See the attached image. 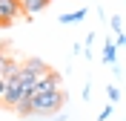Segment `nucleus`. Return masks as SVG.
<instances>
[{
	"instance_id": "f03ea898",
	"label": "nucleus",
	"mask_w": 126,
	"mask_h": 121,
	"mask_svg": "<svg viewBox=\"0 0 126 121\" xmlns=\"http://www.w3.org/2000/svg\"><path fill=\"white\" fill-rule=\"evenodd\" d=\"M23 95H26V87H23V81H20V75H12L9 78V84H6V95H3V104L6 107H17L20 101H23Z\"/></svg>"
},
{
	"instance_id": "f257e3e1",
	"label": "nucleus",
	"mask_w": 126,
	"mask_h": 121,
	"mask_svg": "<svg viewBox=\"0 0 126 121\" xmlns=\"http://www.w3.org/2000/svg\"><path fill=\"white\" fill-rule=\"evenodd\" d=\"M63 101H66V92H63L60 87L43 89V92H37L34 101H32V113L34 115H55L57 110L63 107Z\"/></svg>"
},
{
	"instance_id": "6e6552de",
	"label": "nucleus",
	"mask_w": 126,
	"mask_h": 121,
	"mask_svg": "<svg viewBox=\"0 0 126 121\" xmlns=\"http://www.w3.org/2000/svg\"><path fill=\"white\" fill-rule=\"evenodd\" d=\"M106 95H109V101L115 104V101L120 98V89H118V87H106Z\"/></svg>"
},
{
	"instance_id": "0eeeda50",
	"label": "nucleus",
	"mask_w": 126,
	"mask_h": 121,
	"mask_svg": "<svg viewBox=\"0 0 126 121\" xmlns=\"http://www.w3.org/2000/svg\"><path fill=\"white\" fill-rule=\"evenodd\" d=\"M115 58H118V43H103V61L106 64H115Z\"/></svg>"
},
{
	"instance_id": "1a4fd4ad",
	"label": "nucleus",
	"mask_w": 126,
	"mask_h": 121,
	"mask_svg": "<svg viewBox=\"0 0 126 121\" xmlns=\"http://www.w3.org/2000/svg\"><path fill=\"white\" fill-rule=\"evenodd\" d=\"M109 23H112V29H115V35H123V23H120V17H112Z\"/></svg>"
},
{
	"instance_id": "423d86ee",
	"label": "nucleus",
	"mask_w": 126,
	"mask_h": 121,
	"mask_svg": "<svg viewBox=\"0 0 126 121\" xmlns=\"http://www.w3.org/2000/svg\"><path fill=\"white\" fill-rule=\"evenodd\" d=\"M83 17H86V9H78V12H66V15H60L57 17V20H60V23H80V20H83Z\"/></svg>"
},
{
	"instance_id": "9b49d317",
	"label": "nucleus",
	"mask_w": 126,
	"mask_h": 121,
	"mask_svg": "<svg viewBox=\"0 0 126 121\" xmlns=\"http://www.w3.org/2000/svg\"><path fill=\"white\" fill-rule=\"evenodd\" d=\"M6 84H9V78H0V104H3V95H6Z\"/></svg>"
},
{
	"instance_id": "20e7f679",
	"label": "nucleus",
	"mask_w": 126,
	"mask_h": 121,
	"mask_svg": "<svg viewBox=\"0 0 126 121\" xmlns=\"http://www.w3.org/2000/svg\"><path fill=\"white\" fill-rule=\"evenodd\" d=\"M49 3H52V0H20V9H23L26 17H34V15H40Z\"/></svg>"
},
{
	"instance_id": "9d476101",
	"label": "nucleus",
	"mask_w": 126,
	"mask_h": 121,
	"mask_svg": "<svg viewBox=\"0 0 126 121\" xmlns=\"http://www.w3.org/2000/svg\"><path fill=\"white\" fill-rule=\"evenodd\" d=\"M109 115H112V104H109V107H103L100 113H97V121H106Z\"/></svg>"
},
{
	"instance_id": "ddd939ff",
	"label": "nucleus",
	"mask_w": 126,
	"mask_h": 121,
	"mask_svg": "<svg viewBox=\"0 0 126 121\" xmlns=\"http://www.w3.org/2000/svg\"><path fill=\"white\" fill-rule=\"evenodd\" d=\"M0 52H6V43H3V40H0Z\"/></svg>"
},
{
	"instance_id": "39448f33",
	"label": "nucleus",
	"mask_w": 126,
	"mask_h": 121,
	"mask_svg": "<svg viewBox=\"0 0 126 121\" xmlns=\"http://www.w3.org/2000/svg\"><path fill=\"white\" fill-rule=\"evenodd\" d=\"M17 66H20V64H15V58H12V55L0 52V78H12V75L17 72Z\"/></svg>"
},
{
	"instance_id": "f8f14e48",
	"label": "nucleus",
	"mask_w": 126,
	"mask_h": 121,
	"mask_svg": "<svg viewBox=\"0 0 126 121\" xmlns=\"http://www.w3.org/2000/svg\"><path fill=\"white\" fill-rule=\"evenodd\" d=\"M118 43H120V46H126V32H123V35H118Z\"/></svg>"
},
{
	"instance_id": "7ed1b4c3",
	"label": "nucleus",
	"mask_w": 126,
	"mask_h": 121,
	"mask_svg": "<svg viewBox=\"0 0 126 121\" xmlns=\"http://www.w3.org/2000/svg\"><path fill=\"white\" fill-rule=\"evenodd\" d=\"M20 15V0H0V26H12V20H17Z\"/></svg>"
}]
</instances>
